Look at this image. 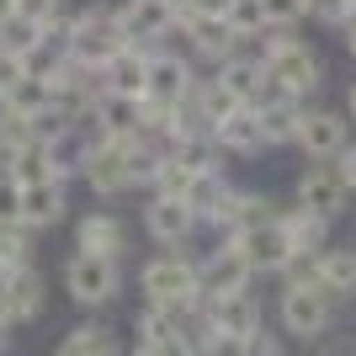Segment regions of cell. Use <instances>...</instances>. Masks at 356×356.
<instances>
[{"label":"cell","instance_id":"1","mask_svg":"<svg viewBox=\"0 0 356 356\" xmlns=\"http://www.w3.org/2000/svg\"><path fill=\"white\" fill-rule=\"evenodd\" d=\"M261 70H266V80H277L287 96H298V90H314V86H319V59H314L303 43H293V38H277Z\"/></svg>","mask_w":356,"mask_h":356},{"label":"cell","instance_id":"2","mask_svg":"<svg viewBox=\"0 0 356 356\" xmlns=\"http://www.w3.org/2000/svg\"><path fill=\"white\" fill-rule=\"evenodd\" d=\"M64 282H70V293L80 298V303H106V298L118 293V255L80 250L70 261V271H64Z\"/></svg>","mask_w":356,"mask_h":356},{"label":"cell","instance_id":"3","mask_svg":"<svg viewBox=\"0 0 356 356\" xmlns=\"http://www.w3.org/2000/svg\"><path fill=\"white\" fill-rule=\"evenodd\" d=\"M118 48H122V27L102 11V6L86 11L80 22H74V32H70V54H74V59H86V64H106Z\"/></svg>","mask_w":356,"mask_h":356},{"label":"cell","instance_id":"4","mask_svg":"<svg viewBox=\"0 0 356 356\" xmlns=\"http://www.w3.org/2000/svg\"><path fill=\"white\" fill-rule=\"evenodd\" d=\"M208 330H213V341H218V335L223 341H245L250 330H261V309L245 298V287H239V293H213Z\"/></svg>","mask_w":356,"mask_h":356},{"label":"cell","instance_id":"5","mask_svg":"<svg viewBox=\"0 0 356 356\" xmlns=\"http://www.w3.org/2000/svg\"><path fill=\"white\" fill-rule=\"evenodd\" d=\"M144 287L160 309H181V303L197 298V271L186 266V261H170V255H165V261H154V266L144 271Z\"/></svg>","mask_w":356,"mask_h":356},{"label":"cell","instance_id":"6","mask_svg":"<svg viewBox=\"0 0 356 356\" xmlns=\"http://www.w3.org/2000/svg\"><path fill=\"white\" fill-rule=\"evenodd\" d=\"M38 309H43V277L32 266L0 277V325H27Z\"/></svg>","mask_w":356,"mask_h":356},{"label":"cell","instance_id":"7","mask_svg":"<svg viewBox=\"0 0 356 356\" xmlns=\"http://www.w3.org/2000/svg\"><path fill=\"white\" fill-rule=\"evenodd\" d=\"M239 250H245V261H250V271H277L293 261V239H287V229L277 218L271 223H255V229H245V239H239Z\"/></svg>","mask_w":356,"mask_h":356},{"label":"cell","instance_id":"8","mask_svg":"<svg viewBox=\"0 0 356 356\" xmlns=\"http://www.w3.org/2000/svg\"><path fill=\"white\" fill-rule=\"evenodd\" d=\"M282 319H287V330H298V335H319V330L330 325V298H325V287H287V298H282Z\"/></svg>","mask_w":356,"mask_h":356},{"label":"cell","instance_id":"9","mask_svg":"<svg viewBox=\"0 0 356 356\" xmlns=\"http://www.w3.org/2000/svg\"><path fill=\"white\" fill-rule=\"evenodd\" d=\"M86 181L96 192H118L128 186V138H106L102 149H86Z\"/></svg>","mask_w":356,"mask_h":356},{"label":"cell","instance_id":"10","mask_svg":"<svg viewBox=\"0 0 356 356\" xmlns=\"http://www.w3.org/2000/svg\"><path fill=\"white\" fill-rule=\"evenodd\" d=\"M298 144L309 149L314 160H330V154H341L346 149V122L335 112H298Z\"/></svg>","mask_w":356,"mask_h":356},{"label":"cell","instance_id":"11","mask_svg":"<svg viewBox=\"0 0 356 356\" xmlns=\"http://www.w3.org/2000/svg\"><path fill=\"white\" fill-rule=\"evenodd\" d=\"M341 197H346V181H341V170H330V165L309 170V176H303V186H298V202H303L309 213H319V218L341 213Z\"/></svg>","mask_w":356,"mask_h":356},{"label":"cell","instance_id":"12","mask_svg":"<svg viewBox=\"0 0 356 356\" xmlns=\"http://www.w3.org/2000/svg\"><path fill=\"white\" fill-rule=\"evenodd\" d=\"M186 86H192V74H186L181 59H144V96L176 106L181 96H186Z\"/></svg>","mask_w":356,"mask_h":356},{"label":"cell","instance_id":"13","mask_svg":"<svg viewBox=\"0 0 356 356\" xmlns=\"http://www.w3.org/2000/svg\"><path fill=\"white\" fill-rule=\"evenodd\" d=\"M170 16H176V0H128V11L118 16L122 32H134V38H160L170 27Z\"/></svg>","mask_w":356,"mask_h":356},{"label":"cell","instance_id":"14","mask_svg":"<svg viewBox=\"0 0 356 356\" xmlns=\"http://www.w3.org/2000/svg\"><path fill=\"white\" fill-rule=\"evenodd\" d=\"M245 277H250V261H245V250H239V245H229V250H218L208 266H202V277H197V282L213 287V293H239V287H245Z\"/></svg>","mask_w":356,"mask_h":356},{"label":"cell","instance_id":"15","mask_svg":"<svg viewBox=\"0 0 356 356\" xmlns=\"http://www.w3.org/2000/svg\"><path fill=\"white\" fill-rule=\"evenodd\" d=\"M59 213H64L59 181H32V186H22V223L43 229V223H54Z\"/></svg>","mask_w":356,"mask_h":356},{"label":"cell","instance_id":"16","mask_svg":"<svg viewBox=\"0 0 356 356\" xmlns=\"http://www.w3.org/2000/svg\"><path fill=\"white\" fill-rule=\"evenodd\" d=\"M6 176H11L16 186H32V181H59V176H54V165H48V149L38 144V138L6 154Z\"/></svg>","mask_w":356,"mask_h":356},{"label":"cell","instance_id":"17","mask_svg":"<svg viewBox=\"0 0 356 356\" xmlns=\"http://www.w3.org/2000/svg\"><path fill=\"white\" fill-rule=\"evenodd\" d=\"M48 102H54V90H48L43 74H22V80H16V86L0 96V112H16V118H38Z\"/></svg>","mask_w":356,"mask_h":356},{"label":"cell","instance_id":"18","mask_svg":"<svg viewBox=\"0 0 356 356\" xmlns=\"http://www.w3.org/2000/svg\"><path fill=\"white\" fill-rule=\"evenodd\" d=\"M197 213L186 208V197H160V202H149V234L154 239H181L192 229Z\"/></svg>","mask_w":356,"mask_h":356},{"label":"cell","instance_id":"19","mask_svg":"<svg viewBox=\"0 0 356 356\" xmlns=\"http://www.w3.org/2000/svg\"><path fill=\"white\" fill-rule=\"evenodd\" d=\"M96 118H102L106 138H128V134L138 128V106H134V96H122V90H106L102 102H96Z\"/></svg>","mask_w":356,"mask_h":356},{"label":"cell","instance_id":"20","mask_svg":"<svg viewBox=\"0 0 356 356\" xmlns=\"http://www.w3.org/2000/svg\"><path fill=\"white\" fill-rule=\"evenodd\" d=\"M218 86L234 96L239 106H261V90H266V70H255V64H229L218 74Z\"/></svg>","mask_w":356,"mask_h":356},{"label":"cell","instance_id":"21","mask_svg":"<svg viewBox=\"0 0 356 356\" xmlns=\"http://www.w3.org/2000/svg\"><path fill=\"white\" fill-rule=\"evenodd\" d=\"M118 245H122V223L118 218L90 213V218L80 223V250H90V255H118Z\"/></svg>","mask_w":356,"mask_h":356},{"label":"cell","instance_id":"22","mask_svg":"<svg viewBox=\"0 0 356 356\" xmlns=\"http://www.w3.org/2000/svg\"><path fill=\"white\" fill-rule=\"evenodd\" d=\"M239 32L229 27V22H218V16H192V43L208 54V59H223L229 48H234Z\"/></svg>","mask_w":356,"mask_h":356},{"label":"cell","instance_id":"23","mask_svg":"<svg viewBox=\"0 0 356 356\" xmlns=\"http://www.w3.org/2000/svg\"><path fill=\"white\" fill-rule=\"evenodd\" d=\"M218 144H229V149H255L261 144V122H255L250 106H234L229 118H218Z\"/></svg>","mask_w":356,"mask_h":356},{"label":"cell","instance_id":"24","mask_svg":"<svg viewBox=\"0 0 356 356\" xmlns=\"http://www.w3.org/2000/svg\"><path fill=\"white\" fill-rule=\"evenodd\" d=\"M38 38H43V27L38 22H27V16H0V48L6 54H16V59H27L32 48H38Z\"/></svg>","mask_w":356,"mask_h":356},{"label":"cell","instance_id":"25","mask_svg":"<svg viewBox=\"0 0 356 356\" xmlns=\"http://www.w3.org/2000/svg\"><path fill=\"white\" fill-rule=\"evenodd\" d=\"M106 70H112V90H122V96H144V59H134V54H112V59H106Z\"/></svg>","mask_w":356,"mask_h":356},{"label":"cell","instance_id":"26","mask_svg":"<svg viewBox=\"0 0 356 356\" xmlns=\"http://www.w3.org/2000/svg\"><path fill=\"white\" fill-rule=\"evenodd\" d=\"M22 266H32V245L16 223H6V229H0V277H11V271H22Z\"/></svg>","mask_w":356,"mask_h":356},{"label":"cell","instance_id":"27","mask_svg":"<svg viewBox=\"0 0 356 356\" xmlns=\"http://www.w3.org/2000/svg\"><path fill=\"white\" fill-rule=\"evenodd\" d=\"M309 287H356V255H325L319 271L309 277Z\"/></svg>","mask_w":356,"mask_h":356},{"label":"cell","instance_id":"28","mask_svg":"<svg viewBox=\"0 0 356 356\" xmlns=\"http://www.w3.org/2000/svg\"><path fill=\"white\" fill-rule=\"evenodd\" d=\"M54 356H112V335L102 325H86V330H74Z\"/></svg>","mask_w":356,"mask_h":356},{"label":"cell","instance_id":"29","mask_svg":"<svg viewBox=\"0 0 356 356\" xmlns=\"http://www.w3.org/2000/svg\"><path fill=\"white\" fill-rule=\"evenodd\" d=\"M255 122H261V138H293L298 134L293 106H255Z\"/></svg>","mask_w":356,"mask_h":356},{"label":"cell","instance_id":"30","mask_svg":"<svg viewBox=\"0 0 356 356\" xmlns=\"http://www.w3.org/2000/svg\"><path fill=\"white\" fill-rule=\"evenodd\" d=\"M282 229H287V239H293V250H314V245H319V229H325V218L303 208L298 218H287Z\"/></svg>","mask_w":356,"mask_h":356},{"label":"cell","instance_id":"31","mask_svg":"<svg viewBox=\"0 0 356 356\" xmlns=\"http://www.w3.org/2000/svg\"><path fill=\"white\" fill-rule=\"evenodd\" d=\"M192 165H181V160H165L160 165V197H186V186H192Z\"/></svg>","mask_w":356,"mask_h":356},{"label":"cell","instance_id":"32","mask_svg":"<svg viewBox=\"0 0 356 356\" xmlns=\"http://www.w3.org/2000/svg\"><path fill=\"white\" fill-rule=\"evenodd\" d=\"M234 32H250V27H266V16H261V0H234L229 16H223Z\"/></svg>","mask_w":356,"mask_h":356},{"label":"cell","instance_id":"33","mask_svg":"<svg viewBox=\"0 0 356 356\" xmlns=\"http://www.w3.org/2000/svg\"><path fill=\"white\" fill-rule=\"evenodd\" d=\"M16 16H27L38 27H54V16H59V0H11Z\"/></svg>","mask_w":356,"mask_h":356},{"label":"cell","instance_id":"34","mask_svg":"<svg viewBox=\"0 0 356 356\" xmlns=\"http://www.w3.org/2000/svg\"><path fill=\"white\" fill-rule=\"evenodd\" d=\"M6 223H22V186L11 176H0V229Z\"/></svg>","mask_w":356,"mask_h":356},{"label":"cell","instance_id":"35","mask_svg":"<svg viewBox=\"0 0 356 356\" xmlns=\"http://www.w3.org/2000/svg\"><path fill=\"white\" fill-rule=\"evenodd\" d=\"M234 218L245 223V229H255V223H271V208H266V197H239Z\"/></svg>","mask_w":356,"mask_h":356},{"label":"cell","instance_id":"36","mask_svg":"<svg viewBox=\"0 0 356 356\" xmlns=\"http://www.w3.org/2000/svg\"><path fill=\"white\" fill-rule=\"evenodd\" d=\"M303 11V0H261V16H266V27H282L293 16Z\"/></svg>","mask_w":356,"mask_h":356},{"label":"cell","instance_id":"37","mask_svg":"<svg viewBox=\"0 0 356 356\" xmlns=\"http://www.w3.org/2000/svg\"><path fill=\"white\" fill-rule=\"evenodd\" d=\"M356 0H303V11H314L319 22H341V16H351Z\"/></svg>","mask_w":356,"mask_h":356},{"label":"cell","instance_id":"38","mask_svg":"<svg viewBox=\"0 0 356 356\" xmlns=\"http://www.w3.org/2000/svg\"><path fill=\"white\" fill-rule=\"evenodd\" d=\"M22 74H27V64L16 59V54H6V48H0V96H6V90H11Z\"/></svg>","mask_w":356,"mask_h":356},{"label":"cell","instance_id":"39","mask_svg":"<svg viewBox=\"0 0 356 356\" xmlns=\"http://www.w3.org/2000/svg\"><path fill=\"white\" fill-rule=\"evenodd\" d=\"M239 351H245V356H277V346H271V335H261V330H250V335L239 341Z\"/></svg>","mask_w":356,"mask_h":356},{"label":"cell","instance_id":"40","mask_svg":"<svg viewBox=\"0 0 356 356\" xmlns=\"http://www.w3.org/2000/svg\"><path fill=\"white\" fill-rule=\"evenodd\" d=\"M229 6H234V0H197V16H229Z\"/></svg>","mask_w":356,"mask_h":356},{"label":"cell","instance_id":"41","mask_svg":"<svg viewBox=\"0 0 356 356\" xmlns=\"http://www.w3.org/2000/svg\"><path fill=\"white\" fill-rule=\"evenodd\" d=\"M341 181H346V186H356V149H346V160H341Z\"/></svg>","mask_w":356,"mask_h":356},{"label":"cell","instance_id":"42","mask_svg":"<svg viewBox=\"0 0 356 356\" xmlns=\"http://www.w3.org/2000/svg\"><path fill=\"white\" fill-rule=\"evenodd\" d=\"M138 356H160V351H154V346H144V351H138Z\"/></svg>","mask_w":356,"mask_h":356},{"label":"cell","instance_id":"43","mask_svg":"<svg viewBox=\"0 0 356 356\" xmlns=\"http://www.w3.org/2000/svg\"><path fill=\"white\" fill-rule=\"evenodd\" d=\"M0 341H6V325H0Z\"/></svg>","mask_w":356,"mask_h":356},{"label":"cell","instance_id":"44","mask_svg":"<svg viewBox=\"0 0 356 356\" xmlns=\"http://www.w3.org/2000/svg\"><path fill=\"white\" fill-rule=\"evenodd\" d=\"M351 48H356V32H351Z\"/></svg>","mask_w":356,"mask_h":356},{"label":"cell","instance_id":"45","mask_svg":"<svg viewBox=\"0 0 356 356\" xmlns=\"http://www.w3.org/2000/svg\"><path fill=\"white\" fill-rule=\"evenodd\" d=\"M351 112H356V96H351Z\"/></svg>","mask_w":356,"mask_h":356}]
</instances>
